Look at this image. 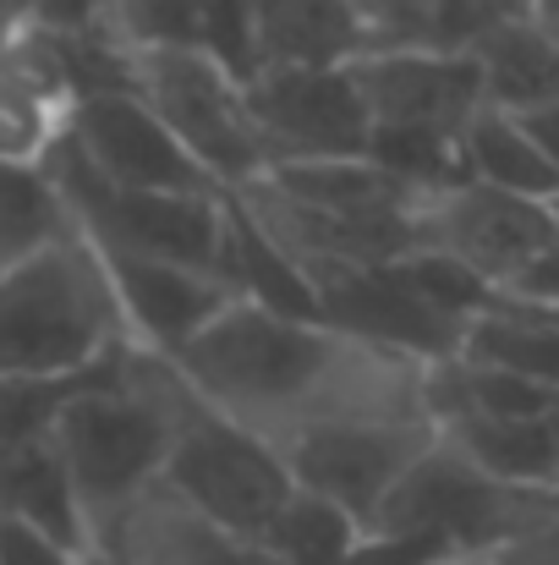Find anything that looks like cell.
I'll list each match as a JSON object with an SVG mask.
<instances>
[{"instance_id":"obj_1","label":"cell","mask_w":559,"mask_h":565,"mask_svg":"<svg viewBox=\"0 0 559 565\" xmlns=\"http://www.w3.org/2000/svg\"><path fill=\"white\" fill-rule=\"evenodd\" d=\"M171 369L269 450L324 423H428V363L368 347L324 319L269 313L241 297L186 341Z\"/></svg>"},{"instance_id":"obj_2","label":"cell","mask_w":559,"mask_h":565,"mask_svg":"<svg viewBox=\"0 0 559 565\" xmlns=\"http://www.w3.org/2000/svg\"><path fill=\"white\" fill-rule=\"evenodd\" d=\"M171 390H176L171 358L121 341L99 379H88L50 423V439L77 489L83 527L116 516L165 478Z\"/></svg>"},{"instance_id":"obj_3","label":"cell","mask_w":559,"mask_h":565,"mask_svg":"<svg viewBox=\"0 0 559 565\" xmlns=\"http://www.w3.org/2000/svg\"><path fill=\"white\" fill-rule=\"evenodd\" d=\"M121 341V308L77 225L0 275V379H77Z\"/></svg>"},{"instance_id":"obj_4","label":"cell","mask_w":559,"mask_h":565,"mask_svg":"<svg viewBox=\"0 0 559 565\" xmlns=\"http://www.w3.org/2000/svg\"><path fill=\"white\" fill-rule=\"evenodd\" d=\"M44 177L55 182L72 225L94 247L132 253V258H160V264H182V269L225 280L230 192H214V198H197V192H116L83 166V154L66 143V132L44 154Z\"/></svg>"},{"instance_id":"obj_5","label":"cell","mask_w":559,"mask_h":565,"mask_svg":"<svg viewBox=\"0 0 559 565\" xmlns=\"http://www.w3.org/2000/svg\"><path fill=\"white\" fill-rule=\"evenodd\" d=\"M559 511V489H510L433 439L384 494L368 533H422L450 555H499Z\"/></svg>"},{"instance_id":"obj_6","label":"cell","mask_w":559,"mask_h":565,"mask_svg":"<svg viewBox=\"0 0 559 565\" xmlns=\"http://www.w3.org/2000/svg\"><path fill=\"white\" fill-rule=\"evenodd\" d=\"M160 483L247 544H258L275 511L291 500V478L280 456L258 434L214 412L182 374L171 390V450Z\"/></svg>"},{"instance_id":"obj_7","label":"cell","mask_w":559,"mask_h":565,"mask_svg":"<svg viewBox=\"0 0 559 565\" xmlns=\"http://www.w3.org/2000/svg\"><path fill=\"white\" fill-rule=\"evenodd\" d=\"M127 88L165 121V132L225 192L264 177V143L247 116L241 83L197 50H143L127 55Z\"/></svg>"},{"instance_id":"obj_8","label":"cell","mask_w":559,"mask_h":565,"mask_svg":"<svg viewBox=\"0 0 559 565\" xmlns=\"http://www.w3.org/2000/svg\"><path fill=\"white\" fill-rule=\"evenodd\" d=\"M433 439H439V428L422 417H411V423H324V428L280 439L275 456H280L291 489L330 500L368 533L384 494L400 483V472Z\"/></svg>"},{"instance_id":"obj_9","label":"cell","mask_w":559,"mask_h":565,"mask_svg":"<svg viewBox=\"0 0 559 565\" xmlns=\"http://www.w3.org/2000/svg\"><path fill=\"white\" fill-rule=\"evenodd\" d=\"M247 116L258 127L269 166L297 160H368V105L352 83V66L313 72H252L241 83ZM264 166V171H269Z\"/></svg>"},{"instance_id":"obj_10","label":"cell","mask_w":559,"mask_h":565,"mask_svg":"<svg viewBox=\"0 0 559 565\" xmlns=\"http://www.w3.org/2000/svg\"><path fill=\"white\" fill-rule=\"evenodd\" d=\"M417 236L428 253L466 264L477 280H488L499 291L533 253H544L555 242L559 225L549 203L483 188V182H455V188H439L422 198Z\"/></svg>"},{"instance_id":"obj_11","label":"cell","mask_w":559,"mask_h":565,"mask_svg":"<svg viewBox=\"0 0 559 565\" xmlns=\"http://www.w3.org/2000/svg\"><path fill=\"white\" fill-rule=\"evenodd\" d=\"M66 143L116 192H197V198L225 192L132 88L83 99L66 121Z\"/></svg>"},{"instance_id":"obj_12","label":"cell","mask_w":559,"mask_h":565,"mask_svg":"<svg viewBox=\"0 0 559 565\" xmlns=\"http://www.w3.org/2000/svg\"><path fill=\"white\" fill-rule=\"evenodd\" d=\"M352 83L373 127H406L433 138H461L483 110V77L472 55H444L428 44H395L352 61Z\"/></svg>"},{"instance_id":"obj_13","label":"cell","mask_w":559,"mask_h":565,"mask_svg":"<svg viewBox=\"0 0 559 565\" xmlns=\"http://www.w3.org/2000/svg\"><path fill=\"white\" fill-rule=\"evenodd\" d=\"M88 550L105 565H275L258 544L225 533L165 483L143 489L116 516L94 522Z\"/></svg>"},{"instance_id":"obj_14","label":"cell","mask_w":559,"mask_h":565,"mask_svg":"<svg viewBox=\"0 0 559 565\" xmlns=\"http://www.w3.org/2000/svg\"><path fill=\"white\" fill-rule=\"evenodd\" d=\"M313 297H319L324 324H335L368 347L417 358V363H450L461 347V330H466V324L428 313L395 280L389 264L384 269H324V275H313Z\"/></svg>"},{"instance_id":"obj_15","label":"cell","mask_w":559,"mask_h":565,"mask_svg":"<svg viewBox=\"0 0 559 565\" xmlns=\"http://www.w3.org/2000/svg\"><path fill=\"white\" fill-rule=\"evenodd\" d=\"M94 253H99V269L110 280V297L121 308L127 341L132 347H149L160 358H176L225 302H236V291L219 275H197V269H182V264L132 258V253H105V247H94Z\"/></svg>"},{"instance_id":"obj_16","label":"cell","mask_w":559,"mask_h":565,"mask_svg":"<svg viewBox=\"0 0 559 565\" xmlns=\"http://www.w3.org/2000/svg\"><path fill=\"white\" fill-rule=\"evenodd\" d=\"M384 39L346 0H252V72L352 66Z\"/></svg>"},{"instance_id":"obj_17","label":"cell","mask_w":559,"mask_h":565,"mask_svg":"<svg viewBox=\"0 0 559 565\" xmlns=\"http://www.w3.org/2000/svg\"><path fill=\"white\" fill-rule=\"evenodd\" d=\"M258 188L275 198L308 209V214H330V220H352V225H389V220H417L428 192L395 182L389 171H378L373 160H297V166H269L258 177Z\"/></svg>"},{"instance_id":"obj_18","label":"cell","mask_w":559,"mask_h":565,"mask_svg":"<svg viewBox=\"0 0 559 565\" xmlns=\"http://www.w3.org/2000/svg\"><path fill=\"white\" fill-rule=\"evenodd\" d=\"M439 439L510 489H559V412L544 417H450Z\"/></svg>"},{"instance_id":"obj_19","label":"cell","mask_w":559,"mask_h":565,"mask_svg":"<svg viewBox=\"0 0 559 565\" xmlns=\"http://www.w3.org/2000/svg\"><path fill=\"white\" fill-rule=\"evenodd\" d=\"M0 516L28 522L72 550H88L77 489H72V472L50 434H33V439H17L0 450Z\"/></svg>"},{"instance_id":"obj_20","label":"cell","mask_w":559,"mask_h":565,"mask_svg":"<svg viewBox=\"0 0 559 565\" xmlns=\"http://www.w3.org/2000/svg\"><path fill=\"white\" fill-rule=\"evenodd\" d=\"M483 77V110L499 116H533L559 99V33L538 22H516L472 50Z\"/></svg>"},{"instance_id":"obj_21","label":"cell","mask_w":559,"mask_h":565,"mask_svg":"<svg viewBox=\"0 0 559 565\" xmlns=\"http://www.w3.org/2000/svg\"><path fill=\"white\" fill-rule=\"evenodd\" d=\"M455 363H466V369H494V374H516V379H533V384L559 390V324L544 319L538 308H522V302L494 297V308L477 313V319L461 330Z\"/></svg>"},{"instance_id":"obj_22","label":"cell","mask_w":559,"mask_h":565,"mask_svg":"<svg viewBox=\"0 0 559 565\" xmlns=\"http://www.w3.org/2000/svg\"><path fill=\"white\" fill-rule=\"evenodd\" d=\"M461 166H466V182L516 192L533 203H549L559 192V171L538 154V143L522 132V121L499 116V110L472 116V127L461 132Z\"/></svg>"},{"instance_id":"obj_23","label":"cell","mask_w":559,"mask_h":565,"mask_svg":"<svg viewBox=\"0 0 559 565\" xmlns=\"http://www.w3.org/2000/svg\"><path fill=\"white\" fill-rule=\"evenodd\" d=\"M66 231H72V214H66L55 182L44 177V166L0 160V275Z\"/></svg>"},{"instance_id":"obj_24","label":"cell","mask_w":559,"mask_h":565,"mask_svg":"<svg viewBox=\"0 0 559 565\" xmlns=\"http://www.w3.org/2000/svg\"><path fill=\"white\" fill-rule=\"evenodd\" d=\"M357 539H363V527H357L346 511H335V505L319 500V494L291 489V500H286V505L275 511V522L264 527L258 550L275 565H341L357 550Z\"/></svg>"},{"instance_id":"obj_25","label":"cell","mask_w":559,"mask_h":565,"mask_svg":"<svg viewBox=\"0 0 559 565\" xmlns=\"http://www.w3.org/2000/svg\"><path fill=\"white\" fill-rule=\"evenodd\" d=\"M208 22L214 0H110L105 6V33L127 50H197L208 55Z\"/></svg>"},{"instance_id":"obj_26","label":"cell","mask_w":559,"mask_h":565,"mask_svg":"<svg viewBox=\"0 0 559 565\" xmlns=\"http://www.w3.org/2000/svg\"><path fill=\"white\" fill-rule=\"evenodd\" d=\"M368 160L417 192H439V188L466 182L461 138H433V132H406V127H373Z\"/></svg>"},{"instance_id":"obj_27","label":"cell","mask_w":559,"mask_h":565,"mask_svg":"<svg viewBox=\"0 0 559 565\" xmlns=\"http://www.w3.org/2000/svg\"><path fill=\"white\" fill-rule=\"evenodd\" d=\"M395 269V280L428 308V313H439V319H450V324H472L477 313H488L494 308V286L488 280H477L466 264H455V258H444V253H411V258H400V264H389Z\"/></svg>"},{"instance_id":"obj_28","label":"cell","mask_w":559,"mask_h":565,"mask_svg":"<svg viewBox=\"0 0 559 565\" xmlns=\"http://www.w3.org/2000/svg\"><path fill=\"white\" fill-rule=\"evenodd\" d=\"M105 6L110 0H22V28L39 39H88L105 33Z\"/></svg>"},{"instance_id":"obj_29","label":"cell","mask_w":559,"mask_h":565,"mask_svg":"<svg viewBox=\"0 0 559 565\" xmlns=\"http://www.w3.org/2000/svg\"><path fill=\"white\" fill-rule=\"evenodd\" d=\"M450 561V550L439 539H422V533H363L357 550L341 565H439Z\"/></svg>"},{"instance_id":"obj_30","label":"cell","mask_w":559,"mask_h":565,"mask_svg":"<svg viewBox=\"0 0 559 565\" xmlns=\"http://www.w3.org/2000/svg\"><path fill=\"white\" fill-rule=\"evenodd\" d=\"M494 297H505V302H522V308H544V313H559V236L544 247V253H533Z\"/></svg>"},{"instance_id":"obj_31","label":"cell","mask_w":559,"mask_h":565,"mask_svg":"<svg viewBox=\"0 0 559 565\" xmlns=\"http://www.w3.org/2000/svg\"><path fill=\"white\" fill-rule=\"evenodd\" d=\"M77 555L83 550H72V544H61V539H50L28 522L0 516V565H77Z\"/></svg>"},{"instance_id":"obj_32","label":"cell","mask_w":559,"mask_h":565,"mask_svg":"<svg viewBox=\"0 0 559 565\" xmlns=\"http://www.w3.org/2000/svg\"><path fill=\"white\" fill-rule=\"evenodd\" d=\"M346 6L384 39V50L417 44V0H346Z\"/></svg>"},{"instance_id":"obj_33","label":"cell","mask_w":559,"mask_h":565,"mask_svg":"<svg viewBox=\"0 0 559 565\" xmlns=\"http://www.w3.org/2000/svg\"><path fill=\"white\" fill-rule=\"evenodd\" d=\"M494 561H505V565H559V511L544 522V527H533L527 539H516L510 550H499Z\"/></svg>"},{"instance_id":"obj_34","label":"cell","mask_w":559,"mask_h":565,"mask_svg":"<svg viewBox=\"0 0 559 565\" xmlns=\"http://www.w3.org/2000/svg\"><path fill=\"white\" fill-rule=\"evenodd\" d=\"M516 121H522V132L538 143V154L559 171V99L544 105V110H533V116H516Z\"/></svg>"},{"instance_id":"obj_35","label":"cell","mask_w":559,"mask_h":565,"mask_svg":"<svg viewBox=\"0 0 559 565\" xmlns=\"http://www.w3.org/2000/svg\"><path fill=\"white\" fill-rule=\"evenodd\" d=\"M439 565H505V561H494V555H450V561H439Z\"/></svg>"},{"instance_id":"obj_36","label":"cell","mask_w":559,"mask_h":565,"mask_svg":"<svg viewBox=\"0 0 559 565\" xmlns=\"http://www.w3.org/2000/svg\"><path fill=\"white\" fill-rule=\"evenodd\" d=\"M17 22V0H0V28H11Z\"/></svg>"},{"instance_id":"obj_37","label":"cell","mask_w":559,"mask_h":565,"mask_svg":"<svg viewBox=\"0 0 559 565\" xmlns=\"http://www.w3.org/2000/svg\"><path fill=\"white\" fill-rule=\"evenodd\" d=\"M77 565H105V561H99L94 550H83V555H77Z\"/></svg>"},{"instance_id":"obj_38","label":"cell","mask_w":559,"mask_h":565,"mask_svg":"<svg viewBox=\"0 0 559 565\" xmlns=\"http://www.w3.org/2000/svg\"><path fill=\"white\" fill-rule=\"evenodd\" d=\"M549 214H555V225H559V192H555V198H549Z\"/></svg>"},{"instance_id":"obj_39","label":"cell","mask_w":559,"mask_h":565,"mask_svg":"<svg viewBox=\"0 0 559 565\" xmlns=\"http://www.w3.org/2000/svg\"><path fill=\"white\" fill-rule=\"evenodd\" d=\"M17 17H22V0H17Z\"/></svg>"}]
</instances>
